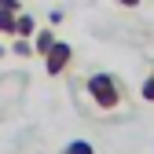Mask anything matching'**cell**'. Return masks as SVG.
<instances>
[{"label": "cell", "instance_id": "8", "mask_svg": "<svg viewBox=\"0 0 154 154\" xmlns=\"http://www.w3.org/2000/svg\"><path fill=\"white\" fill-rule=\"evenodd\" d=\"M15 51H18V55H29V51H33V44L26 41V37H18V41H15Z\"/></svg>", "mask_w": 154, "mask_h": 154}, {"label": "cell", "instance_id": "4", "mask_svg": "<svg viewBox=\"0 0 154 154\" xmlns=\"http://www.w3.org/2000/svg\"><path fill=\"white\" fill-rule=\"evenodd\" d=\"M33 33H37V22H33V15L18 11V22H15V37H33Z\"/></svg>", "mask_w": 154, "mask_h": 154}, {"label": "cell", "instance_id": "2", "mask_svg": "<svg viewBox=\"0 0 154 154\" xmlns=\"http://www.w3.org/2000/svg\"><path fill=\"white\" fill-rule=\"evenodd\" d=\"M70 63H73V48H70L66 41H55V44H51V51L44 55V70H48V77L66 73V70H70Z\"/></svg>", "mask_w": 154, "mask_h": 154}, {"label": "cell", "instance_id": "5", "mask_svg": "<svg viewBox=\"0 0 154 154\" xmlns=\"http://www.w3.org/2000/svg\"><path fill=\"white\" fill-rule=\"evenodd\" d=\"M15 22H18V11L0 8V33H4V37H15Z\"/></svg>", "mask_w": 154, "mask_h": 154}, {"label": "cell", "instance_id": "11", "mask_svg": "<svg viewBox=\"0 0 154 154\" xmlns=\"http://www.w3.org/2000/svg\"><path fill=\"white\" fill-rule=\"evenodd\" d=\"M0 59H4V44H0Z\"/></svg>", "mask_w": 154, "mask_h": 154}, {"label": "cell", "instance_id": "6", "mask_svg": "<svg viewBox=\"0 0 154 154\" xmlns=\"http://www.w3.org/2000/svg\"><path fill=\"white\" fill-rule=\"evenodd\" d=\"M63 154H95V147H92L88 140H73V143H66Z\"/></svg>", "mask_w": 154, "mask_h": 154}, {"label": "cell", "instance_id": "1", "mask_svg": "<svg viewBox=\"0 0 154 154\" xmlns=\"http://www.w3.org/2000/svg\"><path fill=\"white\" fill-rule=\"evenodd\" d=\"M88 99L99 106L103 114L118 110V106L125 103V81H121V77H114V73H106V70L92 73V77H88Z\"/></svg>", "mask_w": 154, "mask_h": 154}, {"label": "cell", "instance_id": "7", "mask_svg": "<svg viewBox=\"0 0 154 154\" xmlns=\"http://www.w3.org/2000/svg\"><path fill=\"white\" fill-rule=\"evenodd\" d=\"M140 95H143L147 103H154V70H150V77H147V81L140 85Z\"/></svg>", "mask_w": 154, "mask_h": 154}, {"label": "cell", "instance_id": "10", "mask_svg": "<svg viewBox=\"0 0 154 154\" xmlns=\"http://www.w3.org/2000/svg\"><path fill=\"white\" fill-rule=\"evenodd\" d=\"M118 8H128L132 11V8H140V0H118Z\"/></svg>", "mask_w": 154, "mask_h": 154}, {"label": "cell", "instance_id": "9", "mask_svg": "<svg viewBox=\"0 0 154 154\" xmlns=\"http://www.w3.org/2000/svg\"><path fill=\"white\" fill-rule=\"evenodd\" d=\"M0 8H8V11H22V0H0Z\"/></svg>", "mask_w": 154, "mask_h": 154}, {"label": "cell", "instance_id": "3", "mask_svg": "<svg viewBox=\"0 0 154 154\" xmlns=\"http://www.w3.org/2000/svg\"><path fill=\"white\" fill-rule=\"evenodd\" d=\"M55 41H59V37H55L51 29H37V33H33V51H37V55H48Z\"/></svg>", "mask_w": 154, "mask_h": 154}]
</instances>
